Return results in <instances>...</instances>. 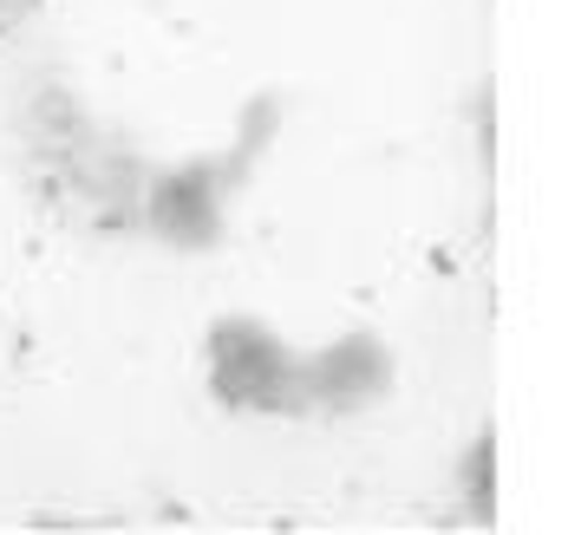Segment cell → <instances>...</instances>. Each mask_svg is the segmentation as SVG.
Listing matches in <instances>:
<instances>
[{"instance_id": "obj_2", "label": "cell", "mask_w": 568, "mask_h": 535, "mask_svg": "<svg viewBox=\"0 0 568 535\" xmlns=\"http://www.w3.org/2000/svg\"><path fill=\"white\" fill-rule=\"evenodd\" d=\"M33 7H40V0H0V33H7V27H20Z\"/></svg>"}, {"instance_id": "obj_1", "label": "cell", "mask_w": 568, "mask_h": 535, "mask_svg": "<svg viewBox=\"0 0 568 535\" xmlns=\"http://www.w3.org/2000/svg\"><path fill=\"white\" fill-rule=\"evenodd\" d=\"M294 385H301V372L282 359V347L268 333H255V327H223L216 333V392L229 405L275 412V405H294Z\"/></svg>"}]
</instances>
